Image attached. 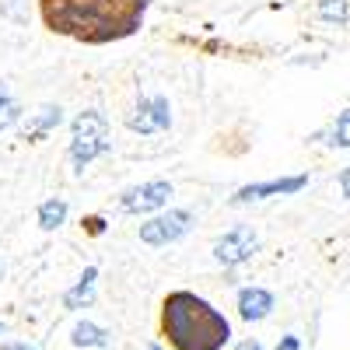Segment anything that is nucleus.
Here are the masks:
<instances>
[{
    "label": "nucleus",
    "instance_id": "412c9836",
    "mask_svg": "<svg viewBox=\"0 0 350 350\" xmlns=\"http://www.w3.org/2000/svg\"><path fill=\"white\" fill-rule=\"evenodd\" d=\"M239 350H262V343L259 340H245V343H239Z\"/></svg>",
    "mask_w": 350,
    "mask_h": 350
},
{
    "label": "nucleus",
    "instance_id": "5701e85b",
    "mask_svg": "<svg viewBox=\"0 0 350 350\" xmlns=\"http://www.w3.org/2000/svg\"><path fill=\"white\" fill-rule=\"evenodd\" d=\"M0 336H4V323H0Z\"/></svg>",
    "mask_w": 350,
    "mask_h": 350
},
{
    "label": "nucleus",
    "instance_id": "9b49d317",
    "mask_svg": "<svg viewBox=\"0 0 350 350\" xmlns=\"http://www.w3.org/2000/svg\"><path fill=\"white\" fill-rule=\"evenodd\" d=\"M60 123H64V109H60V105H42V109L32 116V120H28V126H25V140H36V137L56 130Z\"/></svg>",
    "mask_w": 350,
    "mask_h": 350
},
{
    "label": "nucleus",
    "instance_id": "1a4fd4ad",
    "mask_svg": "<svg viewBox=\"0 0 350 350\" xmlns=\"http://www.w3.org/2000/svg\"><path fill=\"white\" fill-rule=\"evenodd\" d=\"M273 312V295L267 287H242L239 291V315L245 323H259Z\"/></svg>",
    "mask_w": 350,
    "mask_h": 350
},
{
    "label": "nucleus",
    "instance_id": "20e7f679",
    "mask_svg": "<svg viewBox=\"0 0 350 350\" xmlns=\"http://www.w3.org/2000/svg\"><path fill=\"white\" fill-rule=\"evenodd\" d=\"M189 228H193V214L189 211H161L151 221L140 224V242L161 249V245H172V242H179L183 235H189Z\"/></svg>",
    "mask_w": 350,
    "mask_h": 350
},
{
    "label": "nucleus",
    "instance_id": "a211bd4d",
    "mask_svg": "<svg viewBox=\"0 0 350 350\" xmlns=\"http://www.w3.org/2000/svg\"><path fill=\"white\" fill-rule=\"evenodd\" d=\"M340 193H343V196L350 200V165H347V168L340 172Z\"/></svg>",
    "mask_w": 350,
    "mask_h": 350
},
{
    "label": "nucleus",
    "instance_id": "4be33fe9",
    "mask_svg": "<svg viewBox=\"0 0 350 350\" xmlns=\"http://www.w3.org/2000/svg\"><path fill=\"white\" fill-rule=\"evenodd\" d=\"M144 350H161V347H158V343H148V347H144Z\"/></svg>",
    "mask_w": 350,
    "mask_h": 350
},
{
    "label": "nucleus",
    "instance_id": "6ab92c4d",
    "mask_svg": "<svg viewBox=\"0 0 350 350\" xmlns=\"http://www.w3.org/2000/svg\"><path fill=\"white\" fill-rule=\"evenodd\" d=\"M277 350H301V343H298V336H284L277 343Z\"/></svg>",
    "mask_w": 350,
    "mask_h": 350
},
{
    "label": "nucleus",
    "instance_id": "9d476101",
    "mask_svg": "<svg viewBox=\"0 0 350 350\" xmlns=\"http://www.w3.org/2000/svg\"><path fill=\"white\" fill-rule=\"evenodd\" d=\"M95 280H98V267H88V270L81 273V280L64 295V308L77 312V308L92 305V301H95Z\"/></svg>",
    "mask_w": 350,
    "mask_h": 350
},
{
    "label": "nucleus",
    "instance_id": "f8f14e48",
    "mask_svg": "<svg viewBox=\"0 0 350 350\" xmlns=\"http://www.w3.org/2000/svg\"><path fill=\"white\" fill-rule=\"evenodd\" d=\"M64 221H67V200L53 196V200H42V203H39V228H42V231L64 228Z\"/></svg>",
    "mask_w": 350,
    "mask_h": 350
},
{
    "label": "nucleus",
    "instance_id": "f257e3e1",
    "mask_svg": "<svg viewBox=\"0 0 350 350\" xmlns=\"http://www.w3.org/2000/svg\"><path fill=\"white\" fill-rule=\"evenodd\" d=\"M161 329L175 350H224L231 323L193 291H172L161 305Z\"/></svg>",
    "mask_w": 350,
    "mask_h": 350
},
{
    "label": "nucleus",
    "instance_id": "39448f33",
    "mask_svg": "<svg viewBox=\"0 0 350 350\" xmlns=\"http://www.w3.org/2000/svg\"><path fill=\"white\" fill-rule=\"evenodd\" d=\"M256 249H259V235L249 224H239L214 242V259L221 267H242V262H249L256 256Z\"/></svg>",
    "mask_w": 350,
    "mask_h": 350
},
{
    "label": "nucleus",
    "instance_id": "7ed1b4c3",
    "mask_svg": "<svg viewBox=\"0 0 350 350\" xmlns=\"http://www.w3.org/2000/svg\"><path fill=\"white\" fill-rule=\"evenodd\" d=\"M109 148H112V140H109L105 112L102 109H84L70 126V165H74V172H84Z\"/></svg>",
    "mask_w": 350,
    "mask_h": 350
},
{
    "label": "nucleus",
    "instance_id": "2eb2a0df",
    "mask_svg": "<svg viewBox=\"0 0 350 350\" xmlns=\"http://www.w3.org/2000/svg\"><path fill=\"white\" fill-rule=\"evenodd\" d=\"M315 14L323 18V21H329V25H347L350 8H347V0H319Z\"/></svg>",
    "mask_w": 350,
    "mask_h": 350
},
{
    "label": "nucleus",
    "instance_id": "0eeeda50",
    "mask_svg": "<svg viewBox=\"0 0 350 350\" xmlns=\"http://www.w3.org/2000/svg\"><path fill=\"white\" fill-rule=\"evenodd\" d=\"M168 196H172V183L151 179V183H140V186L126 189L123 200H120V207L126 214H154V211H161L168 203Z\"/></svg>",
    "mask_w": 350,
    "mask_h": 350
},
{
    "label": "nucleus",
    "instance_id": "f03ea898",
    "mask_svg": "<svg viewBox=\"0 0 350 350\" xmlns=\"http://www.w3.org/2000/svg\"><path fill=\"white\" fill-rule=\"evenodd\" d=\"M53 32H70L88 39H112L133 32L140 14L123 11V0H42Z\"/></svg>",
    "mask_w": 350,
    "mask_h": 350
},
{
    "label": "nucleus",
    "instance_id": "6e6552de",
    "mask_svg": "<svg viewBox=\"0 0 350 350\" xmlns=\"http://www.w3.org/2000/svg\"><path fill=\"white\" fill-rule=\"evenodd\" d=\"M308 186V175H287V179H270V183H249L242 186L235 196H231V203L235 207H242V203H259V200H270V196H291V193H301Z\"/></svg>",
    "mask_w": 350,
    "mask_h": 350
},
{
    "label": "nucleus",
    "instance_id": "4468645a",
    "mask_svg": "<svg viewBox=\"0 0 350 350\" xmlns=\"http://www.w3.org/2000/svg\"><path fill=\"white\" fill-rule=\"evenodd\" d=\"M18 120H21V105L14 102V95H11L8 81H0V133L11 130Z\"/></svg>",
    "mask_w": 350,
    "mask_h": 350
},
{
    "label": "nucleus",
    "instance_id": "423d86ee",
    "mask_svg": "<svg viewBox=\"0 0 350 350\" xmlns=\"http://www.w3.org/2000/svg\"><path fill=\"white\" fill-rule=\"evenodd\" d=\"M126 126L140 137H151V133H161L172 126V105L165 95H151V98H140L137 109L130 112Z\"/></svg>",
    "mask_w": 350,
    "mask_h": 350
},
{
    "label": "nucleus",
    "instance_id": "ddd939ff",
    "mask_svg": "<svg viewBox=\"0 0 350 350\" xmlns=\"http://www.w3.org/2000/svg\"><path fill=\"white\" fill-rule=\"evenodd\" d=\"M70 340H74V347H109V333L95 323H88V319L70 329Z\"/></svg>",
    "mask_w": 350,
    "mask_h": 350
},
{
    "label": "nucleus",
    "instance_id": "aec40b11",
    "mask_svg": "<svg viewBox=\"0 0 350 350\" xmlns=\"http://www.w3.org/2000/svg\"><path fill=\"white\" fill-rule=\"evenodd\" d=\"M102 228H105L102 217H88V231H92V235H102Z\"/></svg>",
    "mask_w": 350,
    "mask_h": 350
},
{
    "label": "nucleus",
    "instance_id": "dca6fc26",
    "mask_svg": "<svg viewBox=\"0 0 350 350\" xmlns=\"http://www.w3.org/2000/svg\"><path fill=\"white\" fill-rule=\"evenodd\" d=\"M329 144L333 148H350V109H343L333 126H329Z\"/></svg>",
    "mask_w": 350,
    "mask_h": 350
},
{
    "label": "nucleus",
    "instance_id": "f3484780",
    "mask_svg": "<svg viewBox=\"0 0 350 350\" xmlns=\"http://www.w3.org/2000/svg\"><path fill=\"white\" fill-rule=\"evenodd\" d=\"M0 350H39L36 343H25V340H11V343H0Z\"/></svg>",
    "mask_w": 350,
    "mask_h": 350
}]
</instances>
